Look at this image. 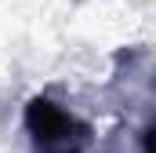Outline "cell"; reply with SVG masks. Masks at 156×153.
<instances>
[{
  "label": "cell",
  "instance_id": "cell-1",
  "mask_svg": "<svg viewBox=\"0 0 156 153\" xmlns=\"http://www.w3.org/2000/svg\"><path fill=\"white\" fill-rule=\"evenodd\" d=\"M22 120H26V131H29L37 153H87V142H91L87 124H80L55 99H47V95L29 99Z\"/></svg>",
  "mask_w": 156,
  "mask_h": 153
},
{
  "label": "cell",
  "instance_id": "cell-2",
  "mask_svg": "<svg viewBox=\"0 0 156 153\" xmlns=\"http://www.w3.org/2000/svg\"><path fill=\"white\" fill-rule=\"evenodd\" d=\"M142 153H156V124H149L142 135Z\"/></svg>",
  "mask_w": 156,
  "mask_h": 153
}]
</instances>
